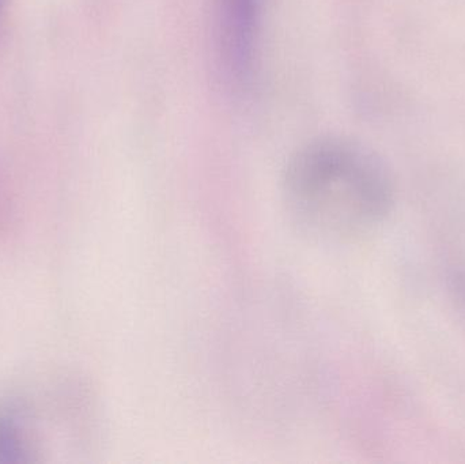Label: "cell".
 Returning a JSON list of instances; mask_svg holds the SVG:
<instances>
[{"label":"cell","mask_w":465,"mask_h":464,"mask_svg":"<svg viewBox=\"0 0 465 464\" xmlns=\"http://www.w3.org/2000/svg\"><path fill=\"white\" fill-rule=\"evenodd\" d=\"M282 195L301 231L333 242L373 231L395 202L392 179L379 157L331 136L303 144L289 158Z\"/></svg>","instance_id":"obj_1"},{"label":"cell","mask_w":465,"mask_h":464,"mask_svg":"<svg viewBox=\"0 0 465 464\" xmlns=\"http://www.w3.org/2000/svg\"><path fill=\"white\" fill-rule=\"evenodd\" d=\"M264 0H214L218 68L235 94L251 89L259 56Z\"/></svg>","instance_id":"obj_2"},{"label":"cell","mask_w":465,"mask_h":464,"mask_svg":"<svg viewBox=\"0 0 465 464\" xmlns=\"http://www.w3.org/2000/svg\"><path fill=\"white\" fill-rule=\"evenodd\" d=\"M3 5H5V0H0V13H2Z\"/></svg>","instance_id":"obj_3"}]
</instances>
